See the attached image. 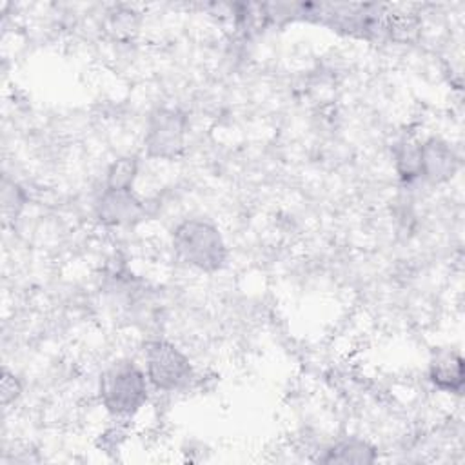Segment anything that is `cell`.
<instances>
[{"instance_id":"1","label":"cell","mask_w":465,"mask_h":465,"mask_svg":"<svg viewBox=\"0 0 465 465\" xmlns=\"http://www.w3.org/2000/svg\"><path fill=\"white\" fill-rule=\"evenodd\" d=\"M173 249L176 256L203 272H214L227 260V247L218 227L202 218H187L173 231Z\"/></svg>"},{"instance_id":"2","label":"cell","mask_w":465,"mask_h":465,"mask_svg":"<svg viewBox=\"0 0 465 465\" xmlns=\"http://www.w3.org/2000/svg\"><path fill=\"white\" fill-rule=\"evenodd\" d=\"M100 401L113 416H133L147 401V380L131 360L111 363L98 381Z\"/></svg>"},{"instance_id":"3","label":"cell","mask_w":465,"mask_h":465,"mask_svg":"<svg viewBox=\"0 0 465 465\" xmlns=\"http://www.w3.org/2000/svg\"><path fill=\"white\" fill-rule=\"evenodd\" d=\"M143 360L147 380L158 391H180L193 380V365L189 358L176 345L165 340L147 341Z\"/></svg>"},{"instance_id":"4","label":"cell","mask_w":465,"mask_h":465,"mask_svg":"<svg viewBox=\"0 0 465 465\" xmlns=\"http://www.w3.org/2000/svg\"><path fill=\"white\" fill-rule=\"evenodd\" d=\"M185 116L176 109H156L149 120L143 136V145L149 156L173 160L183 151L185 143Z\"/></svg>"},{"instance_id":"5","label":"cell","mask_w":465,"mask_h":465,"mask_svg":"<svg viewBox=\"0 0 465 465\" xmlns=\"http://www.w3.org/2000/svg\"><path fill=\"white\" fill-rule=\"evenodd\" d=\"M458 165L460 160L447 142L429 138L420 143V178L430 183H443L456 174Z\"/></svg>"},{"instance_id":"6","label":"cell","mask_w":465,"mask_h":465,"mask_svg":"<svg viewBox=\"0 0 465 465\" xmlns=\"http://www.w3.org/2000/svg\"><path fill=\"white\" fill-rule=\"evenodd\" d=\"M143 207L133 191L104 189L96 202V214L107 225H124L140 218Z\"/></svg>"},{"instance_id":"7","label":"cell","mask_w":465,"mask_h":465,"mask_svg":"<svg viewBox=\"0 0 465 465\" xmlns=\"http://www.w3.org/2000/svg\"><path fill=\"white\" fill-rule=\"evenodd\" d=\"M429 378L436 389L449 394H461L465 383L461 354L452 349H441L434 352L429 365Z\"/></svg>"},{"instance_id":"8","label":"cell","mask_w":465,"mask_h":465,"mask_svg":"<svg viewBox=\"0 0 465 465\" xmlns=\"http://www.w3.org/2000/svg\"><path fill=\"white\" fill-rule=\"evenodd\" d=\"M376 450L363 440H345L331 447L320 461L323 463H372Z\"/></svg>"},{"instance_id":"9","label":"cell","mask_w":465,"mask_h":465,"mask_svg":"<svg viewBox=\"0 0 465 465\" xmlns=\"http://www.w3.org/2000/svg\"><path fill=\"white\" fill-rule=\"evenodd\" d=\"M136 174H138L136 156H122L109 165L105 174V189L133 191Z\"/></svg>"},{"instance_id":"10","label":"cell","mask_w":465,"mask_h":465,"mask_svg":"<svg viewBox=\"0 0 465 465\" xmlns=\"http://www.w3.org/2000/svg\"><path fill=\"white\" fill-rule=\"evenodd\" d=\"M394 162L401 180L411 182L420 178V143L411 140L398 143L394 151Z\"/></svg>"},{"instance_id":"11","label":"cell","mask_w":465,"mask_h":465,"mask_svg":"<svg viewBox=\"0 0 465 465\" xmlns=\"http://www.w3.org/2000/svg\"><path fill=\"white\" fill-rule=\"evenodd\" d=\"M25 203V194L22 191V187L15 182L4 180L2 183V213L5 220H15L22 207Z\"/></svg>"},{"instance_id":"12","label":"cell","mask_w":465,"mask_h":465,"mask_svg":"<svg viewBox=\"0 0 465 465\" xmlns=\"http://www.w3.org/2000/svg\"><path fill=\"white\" fill-rule=\"evenodd\" d=\"M0 392H2V403L4 405H9L11 401H15L22 392V385H20L18 378L13 372H9L7 369H4V372H2Z\"/></svg>"}]
</instances>
